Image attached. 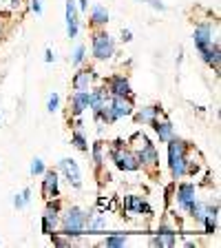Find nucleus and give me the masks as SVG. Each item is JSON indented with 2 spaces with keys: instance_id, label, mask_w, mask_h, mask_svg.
<instances>
[{
  "instance_id": "nucleus-1",
  "label": "nucleus",
  "mask_w": 221,
  "mask_h": 248,
  "mask_svg": "<svg viewBox=\"0 0 221 248\" xmlns=\"http://www.w3.org/2000/svg\"><path fill=\"white\" fill-rule=\"evenodd\" d=\"M168 144V166L170 173H173V180H181L186 177V164H188V142H184L181 138H173L166 142Z\"/></svg>"
},
{
  "instance_id": "nucleus-2",
  "label": "nucleus",
  "mask_w": 221,
  "mask_h": 248,
  "mask_svg": "<svg viewBox=\"0 0 221 248\" xmlns=\"http://www.w3.org/2000/svg\"><path fill=\"white\" fill-rule=\"evenodd\" d=\"M60 226L62 235L75 239L82 237L87 232V211H82L80 206H69L64 215H60Z\"/></svg>"
},
{
  "instance_id": "nucleus-3",
  "label": "nucleus",
  "mask_w": 221,
  "mask_h": 248,
  "mask_svg": "<svg viewBox=\"0 0 221 248\" xmlns=\"http://www.w3.org/2000/svg\"><path fill=\"white\" fill-rule=\"evenodd\" d=\"M91 51L95 60H111L115 56V40L111 38L108 31H104L102 27L100 29H93V38H91Z\"/></svg>"
},
{
  "instance_id": "nucleus-4",
  "label": "nucleus",
  "mask_w": 221,
  "mask_h": 248,
  "mask_svg": "<svg viewBox=\"0 0 221 248\" xmlns=\"http://www.w3.org/2000/svg\"><path fill=\"white\" fill-rule=\"evenodd\" d=\"M135 138L142 142L139 151H135V153H137V160H139V166L146 169V170H150V173H155V169H157V164H160V155H157L155 144H150V140L146 138L144 133H135Z\"/></svg>"
},
{
  "instance_id": "nucleus-5",
  "label": "nucleus",
  "mask_w": 221,
  "mask_h": 248,
  "mask_svg": "<svg viewBox=\"0 0 221 248\" xmlns=\"http://www.w3.org/2000/svg\"><path fill=\"white\" fill-rule=\"evenodd\" d=\"M192 40H195V46L199 51L201 60L210 62V53H212V27L210 22H201V25L195 27V33H192Z\"/></svg>"
},
{
  "instance_id": "nucleus-6",
  "label": "nucleus",
  "mask_w": 221,
  "mask_h": 248,
  "mask_svg": "<svg viewBox=\"0 0 221 248\" xmlns=\"http://www.w3.org/2000/svg\"><path fill=\"white\" fill-rule=\"evenodd\" d=\"M108 153H111V160L115 162V166H118L119 170H126V173H131V170H137L139 169L137 153H135L133 149H129V146L111 149Z\"/></svg>"
},
{
  "instance_id": "nucleus-7",
  "label": "nucleus",
  "mask_w": 221,
  "mask_h": 248,
  "mask_svg": "<svg viewBox=\"0 0 221 248\" xmlns=\"http://www.w3.org/2000/svg\"><path fill=\"white\" fill-rule=\"evenodd\" d=\"M58 226H60V202L46 200L44 213H42V232H44V235H51Z\"/></svg>"
},
{
  "instance_id": "nucleus-8",
  "label": "nucleus",
  "mask_w": 221,
  "mask_h": 248,
  "mask_svg": "<svg viewBox=\"0 0 221 248\" xmlns=\"http://www.w3.org/2000/svg\"><path fill=\"white\" fill-rule=\"evenodd\" d=\"M60 170H62V175H64V180L69 182V186H73V188H82V170H80V166H77L75 160H71V157H62Z\"/></svg>"
},
{
  "instance_id": "nucleus-9",
  "label": "nucleus",
  "mask_w": 221,
  "mask_h": 248,
  "mask_svg": "<svg viewBox=\"0 0 221 248\" xmlns=\"http://www.w3.org/2000/svg\"><path fill=\"white\" fill-rule=\"evenodd\" d=\"M177 206L181 208L184 213L191 211V206L197 202V186L192 184V182H181L179 186H177Z\"/></svg>"
},
{
  "instance_id": "nucleus-10",
  "label": "nucleus",
  "mask_w": 221,
  "mask_h": 248,
  "mask_svg": "<svg viewBox=\"0 0 221 248\" xmlns=\"http://www.w3.org/2000/svg\"><path fill=\"white\" fill-rule=\"evenodd\" d=\"M108 107H111V111H113L115 120L131 118L133 111H135L133 98H126V95H111V98H108Z\"/></svg>"
},
{
  "instance_id": "nucleus-11",
  "label": "nucleus",
  "mask_w": 221,
  "mask_h": 248,
  "mask_svg": "<svg viewBox=\"0 0 221 248\" xmlns=\"http://www.w3.org/2000/svg\"><path fill=\"white\" fill-rule=\"evenodd\" d=\"M95 80H98L95 69L93 67H82L75 76H73L71 87H73V91H91L93 84H95Z\"/></svg>"
},
{
  "instance_id": "nucleus-12",
  "label": "nucleus",
  "mask_w": 221,
  "mask_h": 248,
  "mask_svg": "<svg viewBox=\"0 0 221 248\" xmlns=\"http://www.w3.org/2000/svg\"><path fill=\"white\" fill-rule=\"evenodd\" d=\"M104 89H106L108 95H126V98H133V89H131L129 78L124 76H111L104 82Z\"/></svg>"
},
{
  "instance_id": "nucleus-13",
  "label": "nucleus",
  "mask_w": 221,
  "mask_h": 248,
  "mask_svg": "<svg viewBox=\"0 0 221 248\" xmlns=\"http://www.w3.org/2000/svg\"><path fill=\"white\" fill-rule=\"evenodd\" d=\"M42 197L46 200H56L60 195V180H58V170H44L42 173Z\"/></svg>"
},
{
  "instance_id": "nucleus-14",
  "label": "nucleus",
  "mask_w": 221,
  "mask_h": 248,
  "mask_svg": "<svg viewBox=\"0 0 221 248\" xmlns=\"http://www.w3.org/2000/svg\"><path fill=\"white\" fill-rule=\"evenodd\" d=\"M67 33L71 40H75L77 33H80V11H77V5H75V0H67Z\"/></svg>"
},
{
  "instance_id": "nucleus-15",
  "label": "nucleus",
  "mask_w": 221,
  "mask_h": 248,
  "mask_svg": "<svg viewBox=\"0 0 221 248\" xmlns=\"http://www.w3.org/2000/svg\"><path fill=\"white\" fill-rule=\"evenodd\" d=\"M69 108H71V118H80L88 108V91H73L69 98Z\"/></svg>"
},
{
  "instance_id": "nucleus-16",
  "label": "nucleus",
  "mask_w": 221,
  "mask_h": 248,
  "mask_svg": "<svg viewBox=\"0 0 221 248\" xmlns=\"http://www.w3.org/2000/svg\"><path fill=\"white\" fill-rule=\"evenodd\" d=\"M150 126H153V131L157 133L160 142H168V140L175 135V129H173V124H170L168 118H162L160 120V115H157V118L150 122Z\"/></svg>"
},
{
  "instance_id": "nucleus-17",
  "label": "nucleus",
  "mask_w": 221,
  "mask_h": 248,
  "mask_svg": "<svg viewBox=\"0 0 221 248\" xmlns=\"http://www.w3.org/2000/svg\"><path fill=\"white\" fill-rule=\"evenodd\" d=\"M124 211L126 213H137V215H150L153 213V208L148 206V202L146 200H142V197H137V195H129L126 200H124Z\"/></svg>"
},
{
  "instance_id": "nucleus-18",
  "label": "nucleus",
  "mask_w": 221,
  "mask_h": 248,
  "mask_svg": "<svg viewBox=\"0 0 221 248\" xmlns=\"http://www.w3.org/2000/svg\"><path fill=\"white\" fill-rule=\"evenodd\" d=\"M150 244H153V246H168V248H173L177 244V235H175V231H170V228L162 226L160 231H157V235L150 239Z\"/></svg>"
},
{
  "instance_id": "nucleus-19",
  "label": "nucleus",
  "mask_w": 221,
  "mask_h": 248,
  "mask_svg": "<svg viewBox=\"0 0 221 248\" xmlns=\"http://www.w3.org/2000/svg\"><path fill=\"white\" fill-rule=\"evenodd\" d=\"M160 113H162L160 107H157V104H150V107L139 108L137 113L133 111V118H135V122H137V124H150Z\"/></svg>"
},
{
  "instance_id": "nucleus-20",
  "label": "nucleus",
  "mask_w": 221,
  "mask_h": 248,
  "mask_svg": "<svg viewBox=\"0 0 221 248\" xmlns=\"http://www.w3.org/2000/svg\"><path fill=\"white\" fill-rule=\"evenodd\" d=\"M88 22H91L93 29L106 27V22H108V11H106V7L93 5V7H91V18H88Z\"/></svg>"
},
{
  "instance_id": "nucleus-21",
  "label": "nucleus",
  "mask_w": 221,
  "mask_h": 248,
  "mask_svg": "<svg viewBox=\"0 0 221 248\" xmlns=\"http://www.w3.org/2000/svg\"><path fill=\"white\" fill-rule=\"evenodd\" d=\"M71 144L75 146L77 151H82V153H88V140H87V135H84L82 129H75V131H73Z\"/></svg>"
},
{
  "instance_id": "nucleus-22",
  "label": "nucleus",
  "mask_w": 221,
  "mask_h": 248,
  "mask_svg": "<svg viewBox=\"0 0 221 248\" xmlns=\"http://www.w3.org/2000/svg\"><path fill=\"white\" fill-rule=\"evenodd\" d=\"M102 246H106V248H122V246H126V235H106V237L102 239Z\"/></svg>"
},
{
  "instance_id": "nucleus-23",
  "label": "nucleus",
  "mask_w": 221,
  "mask_h": 248,
  "mask_svg": "<svg viewBox=\"0 0 221 248\" xmlns=\"http://www.w3.org/2000/svg\"><path fill=\"white\" fill-rule=\"evenodd\" d=\"M29 202H31V188H29V186H27V188H22L18 195H14V206L18 208V211H20V208H25Z\"/></svg>"
},
{
  "instance_id": "nucleus-24",
  "label": "nucleus",
  "mask_w": 221,
  "mask_h": 248,
  "mask_svg": "<svg viewBox=\"0 0 221 248\" xmlns=\"http://www.w3.org/2000/svg\"><path fill=\"white\" fill-rule=\"evenodd\" d=\"M212 67V71L215 73H219V69H221V49H219V42H215L212 45V53H210V62H208Z\"/></svg>"
},
{
  "instance_id": "nucleus-25",
  "label": "nucleus",
  "mask_w": 221,
  "mask_h": 248,
  "mask_svg": "<svg viewBox=\"0 0 221 248\" xmlns=\"http://www.w3.org/2000/svg\"><path fill=\"white\" fill-rule=\"evenodd\" d=\"M84 58H87V46L77 45L75 51H73V56H71V64H73V67H80V64L84 62Z\"/></svg>"
},
{
  "instance_id": "nucleus-26",
  "label": "nucleus",
  "mask_w": 221,
  "mask_h": 248,
  "mask_svg": "<svg viewBox=\"0 0 221 248\" xmlns=\"http://www.w3.org/2000/svg\"><path fill=\"white\" fill-rule=\"evenodd\" d=\"M102 149H104V144H102V142H100V140H98V142L93 144V164L98 166V169H100V166L104 164V155H102Z\"/></svg>"
},
{
  "instance_id": "nucleus-27",
  "label": "nucleus",
  "mask_w": 221,
  "mask_h": 248,
  "mask_svg": "<svg viewBox=\"0 0 221 248\" xmlns=\"http://www.w3.org/2000/svg\"><path fill=\"white\" fill-rule=\"evenodd\" d=\"M44 170H46V166H44V162H42L40 157H33V160H31L29 173H31V175H33V177H36V175H42Z\"/></svg>"
},
{
  "instance_id": "nucleus-28",
  "label": "nucleus",
  "mask_w": 221,
  "mask_h": 248,
  "mask_svg": "<svg viewBox=\"0 0 221 248\" xmlns=\"http://www.w3.org/2000/svg\"><path fill=\"white\" fill-rule=\"evenodd\" d=\"M58 107H60V95H58V93H51L49 100H46V111L53 113V111H58Z\"/></svg>"
},
{
  "instance_id": "nucleus-29",
  "label": "nucleus",
  "mask_w": 221,
  "mask_h": 248,
  "mask_svg": "<svg viewBox=\"0 0 221 248\" xmlns=\"http://www.w3.org/2000/svg\"><path fill=\"white\" fill-rule=\"evenodd\" d=\"M201 222H204V228H206V232H208V235H212V232L217 231V217L208 215V217H204Z\"/></svg>"
},
{
  "instance_id": "nucleus-30",
  "label": "nucleus",
  "mask_w": 221,
  "mask_h": 248,
  "mask_svg": "<svg viewBox=\"0 0 221 248\" xmlns=\"http://www.w3.org/2000/svg\"><path fill=\"white\" fill-rule=\"evenodd\" d=\"M51 242L56 244V246H71V237H67V235H64V237H58L56 231L51 232Z\"/></svg>"
},
{
  "instance_id": "nucleus-31",
  "label": "nucleus",
  "mask_w": 221,
  "mask_h": 248,
  "mask_svg": "<svg viewBox=\"0 0 221 248\" xmlns=\"http://www.w3.org/2000/svg\"><path fill=\"white\" fill-rule=\"evenodd\" d=\"M31 11H33V14H38L40 16L42 14V0H31Z\"/></svg>"
},
{
  "instance_id": "nucleus-32",
  "label": "nucleus",
  "mask_w": 221,
  "mask_h": 248,
  "mask_svg": "<svg viewBox=\"0 0 221 248\" xmlns=\"http://www.w3.org/2000/svg\"><path fill=\"white\" fill-rule=\"evenodd\" d=\"M146 2H148L153 9H157V11H166V5L162 2V0H146Z\"/></svg>"
},
{
  "instance_id": "nucleus-33",
  "label": "nucleus",
  "mask_w": 221,
  "mask_h": 248,
  "mask_svg": "<svg viewBox=\"0 0 221 248\" xmlns=\"http://www.w3.org/2000/svg\"><path fill=\"white\" fill-rule=\"evenodd\" d=\"M75 5H77V11H80V14H87L88 11V0H75Z\"/></svg>"
},
{
  "instance_id": "nucleus-34",
  "label": "nucleus",
  "mask_w": 221,
  "mask_h": 248,
  "mask_svg": "<svg viewBox=\"0 0 221 248\" xmlns=\"http://www.w3.org/2000/svg\"><path fill=\"white\" fill-rule=\"evenodd\" d=\"M133 40V31L131 29H122V42H131Z\"/></svg>"
},
{
  "instance_id": "nucleus-35",
  "label": "nucleus",
  "mask_w": 221,
  "mask_h": 248,
  "mask_svg": "<svg viewBox=\"0 0 221 248\" xmlns=\"http://www.w3.org/2000/svg\"><path fill=\"white\" fill-rule=\"evenodd\" d=\"M53 60H56V53H53L51 49H46V51H44V62H46V64H51Z\"/></svg>"
},
{
  "instance_id": "nucleus-36",
  "label": "nucleus",
  "mask_w": 221,
  "mask_h": 248,
  "mask_svg": "<svg viewBox=\"0 0 221 248\" xmlns=\"http://www.w3.org/2000/svg\"><path fill=\"white\" fill-rule=\"evenodd\" d=\"M22 5V0H11V9H18Z\"/></svg>"
},
{
  "instance_id": "nucleus-37",
  "label": "nucleus",
  "mask_w": 221,
  "mask_h": 248,
  "mask_svg": "<svg viewBox=\"0 0 221 248\" xmlns=\"http://www.w3.org/2000/svg\"><path fill=\"white\" fill-rule=\"evenodd\" d=\"M0 25H2V18H0ZM0 40H2V31H0Z\"/></svg>"
},
{
  "instance_id": "nucleus-38",
  "label": "nucleus",
  "mask_w": 221,
  "mask_h": 248,
  "mask_svg": "<svg viewBox=\"0 0 221 248\" xmlns=\"http://www.w3.org/2000/svg\"><path fill=\"white\" fill-rule=\"evenodd\" d=\"M0 118H2V115H0Z\"/></svg>"
}]
</instances>
